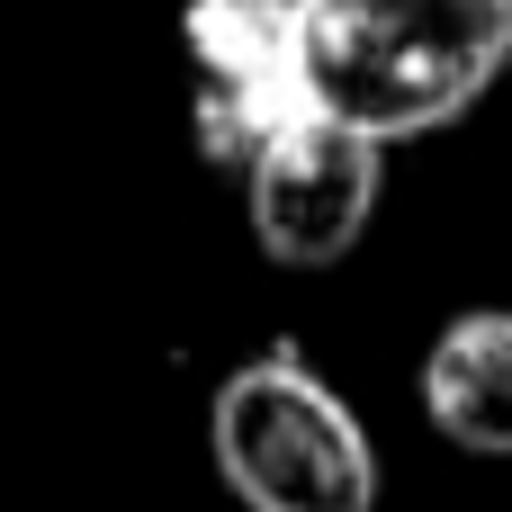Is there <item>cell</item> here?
<instances>
[{"label": "cell", "instance_id": "1", "mask_svg": "<svg viewBox=\"0 0 512 512\" xmlns=\"http://www.w3.org/2000/svg\"><path fill=\"white\" fill-rule=\"evenodd\" d=\"M306 99L378 144L459 126L512 63V0H297Z\"/></svg>", "mask_w": 512, "mask_h": 512}, {"label": "cell", "instance_id": "5", "mask_svg": "<svg viewBox=\"0 0 512 512\" xmlns=\"http://www.w3.org/2000/svg\"><path fill=\"white\" fill-rule=\"evenodd\" d=\"M423 414L450 450L468 459H512V315L477 306L432 333L423 351Z\"/></svg>", "mask_w": 512, "mask_h": 512}, {"label": "cell", "instance_id": "2", "mask_svg": "<svg viewBox=\"0 0 512 512\" xmlns=\"http://www.w3.org/2000/svg\"><path fill=\"white\" fill-rule=\"evenodd\" d=\"M207 450L243 512H378V450L360 414L297 351H261L216 378Z\"/></svg>", "mask_w": 512, "mask_h": 512}, {"label": "cell", "instance_id": "4", "mask_svg": "<svg viewBox=\"0 0 512 512\" xmlns=\"http://www.w3.org/2000/svg\"><path fill=\"white\" fill-rule=\"evenodd\" d=\"M378 189H387V144L306 108L288 135L261 144V162L243 171V207H252V243L279 261V270H333L369 216H378Z\"/></svg>", "mask_w": 512, "mask_h": 512}, {"label": "cell", "instance_id": "3", "mask_svg": "<svg viewBox=\"0 0 512 512\" xmlns=\"http://www.w3.org/2000/svg\"><path fill=\"white\" fill-rule=\"evenodd\" d=\"M189 108L216 171H252L261 144L315 108L297 0H189Z\"/></svg>", "mask_w": 512, "mask_h": 512}]
</instances>
